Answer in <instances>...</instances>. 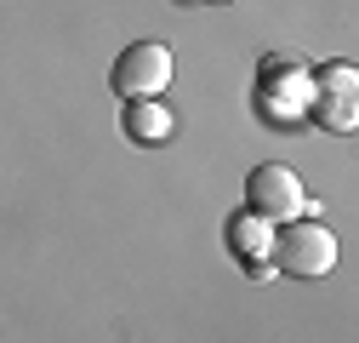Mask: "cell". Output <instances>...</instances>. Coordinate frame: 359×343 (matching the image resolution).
Masks as SVG:
<instances>
[{
    "label": "cell",
    "mask_w": 359,
    "mask_h": 343,
    "mask_svg": "<svg viewBox=\"0 0 359 343\" xmlns=\"http://www.w3.org/2000/svg\"><path fill=\"white\" fill-rule=\"evenodd\" d=\"M268 240H274V224L251 218V212H240V218H229V246L245 257V264H268Z\"/></svg>",
    "instance_id": "cell-7"
},
{
    "label": "cell",
    "mask_w": 359,
    "mask_h": 343,
    "mask_svg": "<svg viewBox=\"0 0 359 343\" xmlns=\"http://www.w3.org/2000/svg\"><path fill=\"white\" fill-rule=\"evenodd\" d=\"M114 92L131 103V98H160L165 80H171V52L160 40H131V46L114 58Z\"/></svg>",
    "instance_id": "cell-5"
},
{
    "label": "cell",
    "mask_w": 359,
    "mask_h": 343,
    "mask_svg": "<svg viewBox=\"0 0 359 343\" xmlns=\"http://www.w3.org/2000/svg\"><path fill=\"white\" fill-rule=\"evenodd\" d=\"M251 103L268 126H297L313 103V75L297 69L291 58H262V80H257Z\"/></svg>",
    "instance_id": "cell-2"
},
{
    "label": "cell",
    "mask_w": 359,
    "mask_h": 343,
    "mask_svg": "<svg viewBox=\"0 0 359 343\" xmlns=\"http://www.w3.org/2000/svg\"><path fill=\"white\" fill-rule=\"evenodd\" d=\"M308 115L331 126V132H353V120H359V69L353 63H325V69H313V103Z\"/></svg>",
    "instance_id": "cell-4"
},
{
    "label": "cell",
    "mask_w": 359,
    "mask_h": 343,
    "mask_svg": "<svg viewBox=\"0 0 359 343\" xmlns=\"http://www.w3.org/2000/svg\"><path fill=\"white\" fill-rule=\"evenodd\" d=\"M120 126H126L131 143H165L177 120H171V109H165L160 98H131L126 115H120Z\"/></svg>",
    "instance_id": "cell-6"
},
{
    "label": "cell",
    "mask_w": 359,
    "mask_h": 343,
    "mask_svg": "<svg viewBox=\"0 0 359 343\" xmlns=\"http://www.w3.org/2000/svg\"><path fill=\"white\" fill-rule=\"evenodd\" d=\"M245 212L262 224H291V218H308V189L291 166L280 160H262L245 172Z\"/></svg>",
    "instance_id": "cell-3"
},
{
    "label": "cell",
    "mask_w": 359,
    "mask_h": 343,
    "mask_svg": "<svg viewBox=\"0 0 359 343\" xmlns=\"http://www.w3.org/2000/svg\"><path fill=\"white\" fill-rule=\"evenodd\" d=\"M268 264L297 275V280H320L337 269V235L320 218H291L274 224V240H268Z\"/></svg>",
    "instance_id": "cell-1"
}]
</instances>
